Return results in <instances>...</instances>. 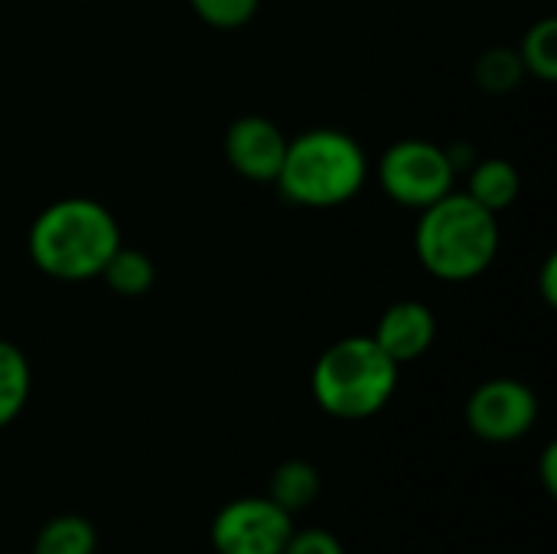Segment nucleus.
I'll return each instance as SVG.
<instances>
[{
  "instance_id": "17",
  "label": "nucleus",
  "mask_w": 557,
  "mask_h": 554,
  "mask_svg": "<svg viewBox=\"0 0 557 554\" xmlns=\"http://www.w3.org/2000/svg\"><path fill=\"white\" fill-rule=\"evenodd\" d=\"M193 10L215 29H238L245 26L255 13L261 0H189Z\"/></svg>"
},
{
  "instance_id": "16",
  "label": "nucleus",
  "mask_w": 557,
  "mask_h": 554,
  "mask_svg": "<svg viewBox=\"0 0 557 554\" xmlns=\"http://www.w3.org/2000/svg\"><path fill=\"white\" fill-rule=\"evenodd\" d=\"M522 75H525V65H522L519 52L506 49V46L483 52L476 62V85L493 91V95H506V91L519 88Z\"/></svg>"
},
{
  "instance_id": "9",
  "label": "nucleus",
  "mask_w": 557,
  "mask_h": 554,
  "mask_svg": "<svg viewBox=\"0 0 557 554\" xmlns=\"http://www.w3.org/2000/svg\"><path fill=\"white\" fill-rule=\"evenodd\" d=\"M434 336H437V320H434L431 307L418 304V300H401L382 313L372 340L382 346V353L392 362L405 366V362L421 359L431 349Z\"/></svg>"
},
{
  "instance_id": "15",
  "label": "nucleus",
  "mask_w": 557,
  "mask_h": 554,
  "mask_svg": "<svg viewBox=\"0 0 557 554\" xmlns=\"http://www.w3.org/2000/svg\"><path fill=\"white\" fill-rule=\"evenodd\" d=\"M519 59H522L525 72H532L535 78H542V82H555L557 78V20L555 16L539 20V23L525 33L522 49H519Z\"/></svg>"
},
{
  "instance_id": "10",
  "label": "nucleus",
  "mask_w": 557,
  "mask_h": 554,
  "mask_svg": "<svg viewBox=\"0 0 557 554\" xmlns=\"http://www.w3.org/2000/svg\"><path fill=\"white\" fill-rule=\"evenodd\" d=\"M467 193H470L480 206H486L490 212L499 216V212L509 209V206L516 202V196H519V170H516L509 160L490 157V160H483V163L473 167Z\"/></svg>"
},
{
  "instance_id": "8",
  "label": "nucleus",
  "mask_w": 557,
  "mask_h": 554,
  "mask_svg": "<svg viewBox=\"0 0 557 554\" xmlns=\"http://www.w3.org/2000/svg\"><path fill=\"white\" fill-rule=\"evenodd\" d=\"M287 153V137L281 134L277 124H271L268 118H238L228 134H225V157L228 163L255 180V183H271L281 173Z\"/></svg>"
},
{
  "instance_id": "7",
  "label": "nucleus",
  "mask_w": 557,
  "mask_h": 554,
  "mask_svg": "<svg viewBox=\"0 0 557 554\" xmlns=\"http://www.w3.org/2000/svg\"><path fill=\"white\" fill-rule=\"evenodd\" d=\"M539 421V398L525 382L493 379L480 385L467 402V424L490 444H509L532 431Z\"/></svg>"
},
{
  "instance_id": "12",
  "label": "nucleus",
  "mask_w": 557,
  "mask_h": 554,
  "mask_svg": "<svg viewBox=\"0 0 557 554\" xmlns=\"http://www.w3.org/2000/svg\"><path fill=\"white\" fill-rule=\"evenodd\" d=\"M95 549H98V539L88 519L55 516L39 529L33 554H95Z\"/></svg>"
},
{
  "instance_id": "6",
  "label": "nucleus",
  "mask_w": 557,
  "mask_h": 554,
  "mask_svg": "<svg viewBox=\"0 0 557 554\" xmlns=\"http://www.w3.org/2000/svg\"><path fill=\"white\" fill-rule=\"evenodd\" d=\"M294 535V516L268 496L235 500L212 522V549L219 554H281Z\"/></svg>"
},
{
  "instance_id": "5",
  "label": "nucleus",
  "mask_w": 557,
  "mask_h": 554,
  "mask_svg": "<svg viewBox=\"0 0 557 554\" xmlns=\"http://www.w3.org/2000/svg\"><path fill=\"white\" fill-rule=\"evenodd\" d=\"M454 157L428 140H398L379 160L382 189L411 209H424L454 189Z\"/></svg>"
},
{
  "instance_id": "19",
  "label": "nucleus",
  "mask_w": 557,
  "mask_h": 554,
  "mask_svg": "<svg viewBox=\"0 0 557 554\" xmlns=\"http://www.w3.org/2000/svg\"><path fill=\"white\" fill-rule=\"evenodd\" d=\"M542 483H545V490L555 496L557 493V447L555 444H548V447H545V454H542Z\"/></svg>"
},
{
  "instance_id": "20",
  "label": "nucleus",
  "mask_w": 557,
  "mask_h": 554,
  "mask_svg": "<svg viewBox=\"0 0 557 554\" xmlns=\"http://www.w3.org/2000/svg\"><path fill=\"white\" fill-rule=\"evenodd\" d=\"M555 274H557V258L552 255V258L545 261V278H542V291H545V300H548V304H557Z\"/></svg>"
},
{
  "instance_id": "2",
  "label": "nucleus",
  "mask_w": 557,
  "mask_h": 554,
  "mask_svg": "<svg viewBox=\"0 0 557 554\" xmlns=\"http://www.w3.org/2000/svg\"><path fill=\"white\" fill-rule=\"evenodd\" d=\"M418 261L441 281L480 278L499 251L496 212L480 206L470 193H447L424 206L414 229Z\"/></svg>"
},
{
  "instance_id": "13",
  "label": "nucleus",
  "mask_w": 557,
  "mask_h": 554,
  "mask_svg": "<svg viewBox=\"0 0 557 554\" xmlns=\"http://www.w3.org/2000/svg\"><path fill=\"white\" fill-rule=\"evenodd\" d=\"M98 278H104L108 287L114 294H121V297H140V294H147L153 287L157 271H153V261L144 251H134V248H124L121 245L108 258V264L101 268Z\"/></svg>"
},
{
  "instance_id": "18",
  "label": "nucleus",
  "mask_w": 557,
  "mask_h": 554,
  "mask_svg": "<svg viewBox=\"0 0 557 554\" xmlns=\"http://www.w3.org/2000/svg\"><path fill=\"white\" fill-rule=\"evenodd\" d=\"M281 554H346L339 539L333 532H323V529H304V532H294L287 549Z\"/></svg>"
},
{
  "instance_id": "3",
  "label": "nucleus",
  "mask_w": 557,
  "mask_h": 554,
  "mask_svg": "<svg viewBox=\"0 0 557 554\" xmlns=\"http://www.w3.org/2000/svg\"><path fill=\"white\" fill-rule=\"evenodd\" d=\"M369 176L362 147L333 127H317L287 140V153L277 173L281 193L307 209H333L349 202Z\"/></svg>"
},
{
  "instance_id": "1",
  "label": "nucleus",
  "mask_w": 557,
  "mask_h": 554,
  "mask_svg": "<svg viewBox=\"0 0 557 554\" xmlns=\"http://www.w3.org/2000/svg\"><path fill=\"white\" fill-rule=\"evenodd\" d=\"M117 248L121 229L95 199H59L46 206L29 229L33 264L59 281L98 278Z\"/></svg>"
},
{
  "instance_id": "4",
  "label": "nucleus",
  "mask_w": 557,
  "mask_h": 554,
  "mask_svg": "<svg viewBox=\"0 0 557 554\" xmlns=\"http://www.w3.org/2000/svg\"><path fill=\"white\" fill-rule=\"evenodd\" d=\"M310 389L326 415L362 421L392 402L398 362H392L372 336H346L317 359Z\"/></svg>"
},
{
  "instance_id": "14",
  "label": "nucleus",
  "mask_w": 557,
  "mask_h": 554,
  "mask_svg": "<svg viewBox=\"0 0 557 554\" xmlns=\"http://www.w3.org/2000/svg\"><path fill=\"white\" fill-rule=\"evenodd\" d=\"M29 398V362L26 356L0 340V428H7Z\"/></svg>"
},
{
  "instance_id": "11",
  "label": "nucleus",
  "mask_w": 557,
  "mask_h": 554,
  "mask_svg": "<svg viewBox=\"0 0 557 554\" xmlns=\"http://www.w3.org/2000/svg\"><path fill=\"white\" fill-rule=\"evenodd\" d=\"M320 496V473L307 460H284L268 483V500L277 503L284 513H300Z\"/></svg>"
}]
</instances>
